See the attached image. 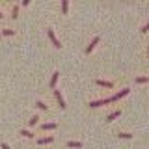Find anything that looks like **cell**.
Instances as JSON below:
<instances>
[{"label": "cell", "instance_id": "obj_20", "mask_svg": "<svg viewBox=\"0 0 149 149\" xmlns=\"http://www.w3.org/2000/svg\"><path fill=\"white\" fill-rule=\"evenodd\" d=\"M140 32H142V34H146V32H149V22H146V24L142 26V30H140Z\"/></svg>", "mask_w": 149, "mask_h": 149}, {"label": "cell", "instance_id": "obj_15", "mask_svg": "<svg viewBox=\"0 0 149 149\" xmlns=\"http://www.w3.org/2000/svg\"><path fill=\"white\" fill-rule=\"evenodd\" d=\"M67 147H82L80 142H74V140H71V142H67Z\"/></svg>", "mask_w": 149, "mask_h": 149}, {"label": "cell", "instance_id": "obj_19", "mask_svg": "<svg viewBox=\"0 0 149 149\" xmlns=\"http://www.w3.org/2000/svg\"><path fill=\"white\" fill-rule=\"evenodd\" d=\"M39 123V116H32V119H30V125H37Z\"/></svg>", "mask_w": 149, "mask_h": 149}, {"label": "cell", "instance_id": "obj_3", "mask_svg": "<svg viewBox=\"0 0 149 149\" xmlns=\"http://www.w3.org/2000/svg\"><path fill=\"white\" fill-rule=\"evenodd\" d=\"M47 34H49V39L52 41V45L56 47V49H62V43H60V41H58V37L54 36V30H50V28H49V30H47Z\"/></svg>", "mask_w": 149, "mask_h": 149}, {"label": "cell", "instance_id": "obj_12", "mask_svg": "<svg viewBox=\"0 0 149 149\" xmlns=\"http://www.w3.org/2000/svg\"><path fill=\"white\" fill-rule=\"evenodd\" d=\"M21 134H22L24 138H34V132H32V130H28V129H22Z\"/></svg>", "mask_w": 149, "mask_h": 149}, {"label": "cell", "instance_id": "obj_16", "mask_svg": "<svg viewBox=\"0 0 149 149\" xmlns=\"http://www.w3.org/2000/svg\"><path fill=\"white\" fill-rule=\"evenodd\" d=\"M2 34H4V36H13V34H15V30H11V28H4Z\"/></svg>", "mask_w": 149, "mask_h": 149}, {"label": "cell", "instance_id": "obj_11", "mask_svg": "<svg viewBox=\"0 0 149 149\" xmlns=\"http://www.w3.org/2000/svg\"><path fill=\"white\" fill-rule=\"evenodd\" d=\"M67 11H69V2H67V0H62V13L67 15Z\"/></svg>", "mask_w": 149, "mask_h": 149}, {"label": "cell", "instance_id": "obj_13", "mask_svg": "<svg viewBox=\"0 0 149 149\" xmlns=\"http://www.w3.org/2000/svg\"><path fill=\"white\" fill-rule=\"evenodd\" d=\"M36 106H37V108H39V110H45V112L49 110V106H47L43 101H37V102H36Z\"/></svg>", "mask_w": 149, "mask_h": 149}, {"label": "cell", "instance_id": "obj_22", "mask_svg": "<svg viewBox=\"0 0 149 149\" xmlns=\"http://www.w3.org/2000/svg\"><path fill=\"white\" fill-rule=\"evenodd\" d=\"M4 17V13H2V9H0V19H2Z\"/></svg>", "mask_w": 149, "mask_h": 149}, {"label": "cell", "instance_id": "obj_18", "mask_svg": "<svg viewBox=\"0 0 149 149\" xmlns=\"http://www.w3.org/2000/svg\"><path fill=\"white\" fill-rule=\"evenodd\" d=\"M136 82L138 84H143V82H149V78L147 77H136Z\"/></svg>", "mask_w": 149, "mask_h": 149}, {"label": "cell", "instance_id": "obj_7", "mask_svg": "<svg viewBox=\"0 0 149 149\" xmlns=\"http://www.w3.org/2000/svg\"><path fill=\"white\" fill-rule=\"evenodd\" d=\"M97 86H102V88H114V82H110V80H97Z\"/></svg>", "mask_w": 149, "mask_h": 149}, {"label": "cell", "instance_id": "obj_4", "mask_svg": "<svg viewBox=\"0 0 149 149\" xmlns=\"http://www.w3.org/2000/svg\"><path fill=\"white\" fill-rule=\"evenodd\" d=\"M99 41H101V37H99V36H95V37H93V39H91V43L86 47V54H90L91 50H93V49L97 47V43H99Z\"/></svg>", "mask_w": 149, "mask_h": 149}, {"label": "cell", "instance_id": "obj_14", "mask_svg": "<svg viewBox=\"0 0 149 149\" xmlns=\"http://www.w3.org/2000/svg\"><path fill=\"white\" fill-rule=\"evenodd\" d=\"M11 17L13 19L19 17V6H17V4H15V6H11Z\"/></svg>", "mask_w": 149, "mask_h": 149}, {"label": "cell", "instance_id": "obj_23", "mask_svg": "<svg viewBox=\"0 0 149 149\" xmlns=\"http://www.w3.org/2000/svg\"><path fill=\"white\" fill-rule=\"evenodd\" d=\"M147 56H149V47H147Z\"/></svg>", "mask_w": 149, "mask_h": 149}, {"label": "cell", "instance_id": "obj_6", "mask_svg": "<svg viewBox=\"0 0 149 149\" xmlns=\"http://www.w3.org/2000/svg\"><path fill=\"white\" fill-rule=\"evenodd\" d=\"M52 142H54V138H52V136H43V138L37 140V143H39V146H45V143H52Z\"/></svg>", "mask_w": 149, "mask_h": 149}, {"label": "cell", "instance_id": "obj_21", "mask_svg": "<svg viewBox=\"0 0 149 149\" xmlns=\"http://www.w3.org/2000/svg\"><path fill=\"white\" fill-rule=\"evenodd\" d=\"M0 147H2V149H11V147L8 146V143H2V146H0Z\"/></svg>", "mask_w": 149, "mask_h": 149}, {"label": "cell", "instance_id": "obj_9", "mask_svg": "<svg viewBox=\"0 0 149 149\" xmlns=\"http://www.w3.org/2000/svg\"><path fill=\"white\" fill-rule=\"evenodd\" d=\"M119 114H121V110H116V112H112V114L106 116V121H114L116 118H119Z\"/></svg>", "mask_w": 149, "mask_h": 149}, {"label": "cell", "instance_id": "obj_2", "mask_svg": "<svg viewBox=\"0 0 149 149\" xmlns=\"http://www.w3.org/2000/svg\"><path fill=\"white\" fill-rule=\"evenodd\" d=\"M129 91H130L129 88H123V90H121V91H118V93H114V95L110 97V101L114 102V101H119V99H123L125 95H129Z\"/></svg>", "mask_w": 149, "mask_h": 149}, {"label": "cell", "instance_id": "obj_17", "mask_svg": "<svg viewBox=\"0 0 149 149\" xmlns=\"http://www.w3.org/2000/svg\"><path fill=\"white\" fill-rule=\"evenodd\" d=\"M118 136H119V138H125V140H130V138H132V134H129V132H119Z\"/></svg>", "mask_w": 149, "mask_h": 149}, {"label": "cell", "instance_id": "obj_1", "mask_svg": "<svg viewBox=\"0 0 149 149\" xmlns=\"http://www.w3.org/2000/svg\"><path fill=\"white\" fill-rule=\"evenodd\" d=\"M110 101V97H106V99H97V101H91L90 102V108H99V106H104V104H108Z\"/></svg>", "mask_w": 149, "mask_h": 149}, {"label": "cell", "instance_id": "obj_24", "mask_svg": "<svg viewBox=\"0 0 149 149\" xmlns=\"http://www.w3.org/2000/svg\"><path fill=\"white\" fill-rule=\"evenodd\" d=\"M0 37H2V34H0Z\"/></svg>", "mask_w": 149, "mask_h": 149}, {"label": "cell", "instance_id": "obj_5", "mask_svg": "<svg viewBox=\"0 0 149 149\" xmlns=\"http://www.w3.org/2000/svg\"><path fill=\"white\" fill-rule=\"evenodd\" d=\"M54 97H56V101H58V104H60V108H65V106H67V104H65V101H63V97H62V93H60V90H54Z\"/></svg>", "mask_w": 149, "mask_h": 149}, {"label": "cell", "instance_id": "obj_8", "mask_svg": "<svg viewBox=\"0 0 149 149\" xmlns=\"http://www.w3.org/2000/svg\"><path fill=\"white\" fill-rule=\"evenodd\" d=\"M58 125L56 123H41V130H54Z\"/></svg>", "mask_w": 149, "mask_h": 149}, {"label": "cell", "instance_id": "obj_10", "mask_svg": "<svg viewBox=\"0 0 149 149\" xmlns=\"http://www.w3.org/2000/svg\"><path fill=\"white\" fill-rule=\"evenodd\" d=\"M58 77H60V73H58V71H54V73H52V78H50V88H56V82H58Z\"/></svg>", "mask_w": 149, "mask_h": 149}]
</instances>
